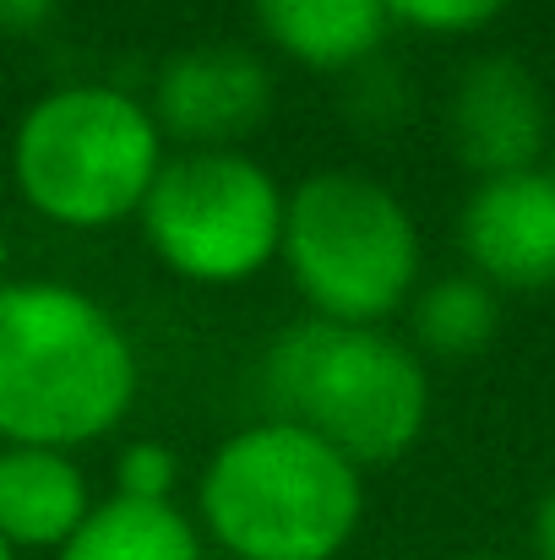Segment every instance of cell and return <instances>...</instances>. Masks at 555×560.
I'll return each instance as SVG.
<instances>
[{
	"instance_id": "6da1fadb",
	"label": "cell",
	"mask_w": 555,
	"mask_h": 560,
	"mask_svg": "<svg viewBox=\"0 0 555 560\" xmlns=\"http://www.w3.org/2000/svg\"><path fill=\"white\" fill-rule=\"evenodd\" d=\"M137 360L115 316L66 283H0V435L82 446L120 424Z\"/></svg>"
},
{
	"instance_id": "7a4b0ae2",
	"label": "cell",
	"mask_w": 555,
	"mask_h": 560,
	"mask_svg": "<svg viewBox=\"0 0 555 560\" xmlns=\"http://www.w3.org/2000/svg\"><path fill=\"white\" fill-rule=\"evenodd\" d=\"M262 397L267 419L327 441L355 468L403 457L430 413V381L408 343L322 316L278 332L262 360Z\"/></svg>"
},
{
	"instance_id": "3957f363",
	"label": "cell",
	"mask_w": 555,
	"mask_h": 560,
	"mask_svg": "<svg viewBox=\"0 0 555 560\" xmlns=\"http://www.w3.org/2000/svg\"><path fill=\"white\" fill-rule=\"evenodd\" d=\"M196 495L212 539L240 560H333L366 512L360 468L284 419L229 435Z\"/></svg>"
},
{
	"instance_id": "277c9868",
	"label": "cell",
	"mask_w": 555,
	"mask_h": 560,
	"mask_svg": "<svg viewBox=\"0 0 555 560\" xmlns=\"http://www.w3.org/2000/svg\"><path fill=\"white\" fill-rule=\"evenodd\" d=\"M11 170L44 218L104 229L142 212L164 170V131L120 88H60L22 115Z\"/></svg>"
},
{
	"instance_id": "5b68a950",
	"label": "cell",
	"mask_w": 555,
	"mask_h": 560,
	"mask_svg": "<svg viewBox=\"0 0 555 560\" xmlns=\"http://www.w3.org/2000/svg\"><path fill=\"white\" fill-rule=\"evenodd\" d=\"M294 289L322 322L375 327L392 316L419 272V234L408 207L370 175L327 170L284 201V245Z\"/></svg>"
},
{
	"instance_id": "8992f818",
	"label": "cell",
	"mask_w": 555,
	"mask_h": 560,
	"mask_svg": "<svg viewBox=\"0 0 555 560\" xmlns=\"http://www.w3.org/2000/svg\"><path fill=\"white\" fill-rule=\"evenodd\" d=\"M284 201L278 180L234 148L181 153L148 190L142 229L170 272L190 283H245L284 245Z\"/></svg>"
},
{
	"instance_id": "52a82bcc",
	"label": "cell",
	"mask_w": 555,
	"mask_h": 560,
	"mask_svg": "<svg viewBox=\"0 0 555 560\" xmlns=\"http://www.w3.org/2000/svg\"><path fill=\"white\" fill-rule=\"evenodd\" d=\"M273 104L267 66L240 44H196L164 60L153 82L159 131L190 142V153H218L256 131Z\"/></svg>"
},
{
	"instance_id": "ba28073f",
	"label": "cell",
	"mask_w": 555,
	"mask_h": 560,
	"mask_svg": "<svg viewBox=\"0 0 555 560\" xmlns=\"http://www.w3.org/2000/svg\"><path fill=\"white\" fill-rule=\"evenodd\" d=\"M458 240L474 261V278L501 289H551L555 283V175L518 170L479 180L463 201Z\"/></svg>"
},
{
	"instance_id": "9c48e42d",
	"label": "cell",
	"mask_w": 555,
	"mask_h": 560,
	"mask_svg": "<svg viewBox=\"0 0 555 560\" xmlns=\"http://www.w3.org/2000/svg\"><path fill=\"white\" fill-rule=\"evenodd\" d=\"M452 148L485 180L534 170L545 148V93L540 82L507 60H474L452 88Z\"/></svg>"
},
{
	"instance_id": "30bf717a",
	"label": "cell",
	"mask_w": 555,
	"mask_h": 560,
	"mask_svg": "<svg viewBox=\"0 0 555 560\" xmlns=\"http://www.w3.org/2000/svg\"><path fill=\"white\" fill-rule=\"evenodd\" d=\"M88 512V479L66 452L0 446V539L11 550L66 545Z\"/></svg>"
},
{
	"instance_id": "8fae6325",
	"label": "cell",
	"mask_w": 555,
	"mask_h": 560,
	"mask_svg": "<svg viewBox=\"0 0 555 560\" xmlns=\"http://www.w3.org/2000/svg\"><path fill=\"white\" fill-rule=\"evenodd\" d=\"M251 5H256L262 33L284 55L316 71L360 66L392 22L386 0H251Z\"/></svg>"
},
{
	"instance_id": "7c38bea8",
	"label": "cell",
	"mask_w": 555,
	"mask_h": 560,
	"mask_svg": "<svg viewBox=\"0 0 555 560\" xmlns=\"http://www.w3.org/2000/svg\"><path fill=\"white\" fill-rule=\"evenodd\" d=\"M60 560H201V545L170 501H104L60 545Z\"/></svg>"
},
{
	"instance_id": "4fadbf2b",
	"label": "cell",
	"mask_w": 555,
	"mask_h": 560,
	"mask_svg": "<svg viewBox=\"0 0 555 560\" xmlns=\"http://www.w3.org/2000/svg\"><path fill=\"white\" fill-rule=\"evenodd\" d=\"M496 294L485 278H441L414 300V343L430 360H474L496 338Z\"/></svg>"
},
{
	"instance_id": "5bb4252c",
	"label": "cell",
	"mask_w": 555,
	"mask_h": 560,
	"mask_svg": "<svg viewBox=\"0 0 555 560\" xmlns=\"http://www.w3.org/2000/svg\"><path fill=\"white\" fill-rule=\"evenodd\" d=\"M175 474H181V463H175L170 446L137 441V446H126L120 463H115V495H126V501H170Z\"/></svg>"
},
{
	"instance_id": "9a60e30c",
	"label": "cell",
	"mask_w": 555,
	"mask_h": 560,
	"mask_svg": "<svg viewBox=\"0 0 555 560\" xmlns=\"http://www.w3.org/2000/svg\"><path fill=\"white\" fill-rule=\"evenodd\" d=\"M507 0H386L392 22H408V27H425V33H469V27H485Z\"/></svg>"
},
{
	"instance_id": "2e32d148",
	"label": "cell",
	"mask_w": 555,
	"mask_h": 560,
	"mask_svg": "<svg viewBox=\"0 0 555 560\" xmlns=\"http://www.w3.org/2000/svg\"><path fill=\"white\" fill-rule=\"evenodd\" d=\"M60 0H0V33H33L55 16Z\"/></svg>"
},
{
	"instance_id": "e0dca14e",
	"label": "cell",
	"mask_w": 555,
	"mask_h": 560,
	"mask_svg": "<svg viewBox=\"0 0 555 560\" xmlns=\"http://www.w3.org/2000/svg\"><path fill=\"white\" fill-rule=\"evenodd\" d=\"M534 539H540V556L555 560V490L545 495V506H540V523H534Z\"/></svg>"
},
{
	"instance_id": "ac0fdd59",
	"label": "cell",
	"mask_w": 555,
	"mask_h": 560,
	"mask_svg": "<svg viewBox=\"0 0 555 560\" xmlns=\"http://www.w3.org/2000/svg\"><path fill=\"white\" fill-rule=\"evenodd\" d=\"M0 560H11V545H5V539H0Z\"/></svg>"
},
{
	"instance_id": "d6986e66",
	"label": "cell",
	"mask_w": 555,
	"mask_h": 560,
	"mask_svg": "<svg viewBox=\"0 0 555 560\" xmlns=\"http://www.w3.org/2000/svg\"><path fill=\"white\" fill-rule=\"evenodd\" d=\"M0 272H5V240H0Z\"/></svg>"
},
{
	"instance_id": "ffe728a7",
	"label": "cell",
	"mask_w": 555,
	"mask_h": 560,
	"mask_svg": "<svg viewBox=\"0 0 555 560\" xmlns=\"http://www.w3.org/2000/svg\"><path fill=\"white\" fill-rule=\"evenodd\" d=\"M463 560H501V556H463Z\"/></svg>"
},
{
	"instance_id": "44dd1931",
	"label": "cell",
	"mask_w": 555,
	"mask_h": 560,
	"mask_svg": "<svg viewBox=\"0 0 555 560\" xmlns=\"http://www.w3.org/2000/svg\"><path fill=\"white\" fill-rule=\"evenodd\" d=\"M551 175H555V170H551Z\"/></svg>"
}]
</instances>
